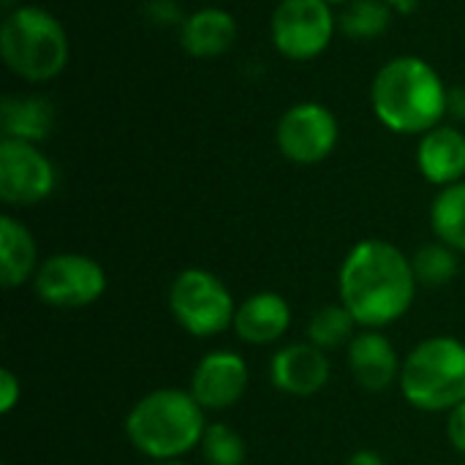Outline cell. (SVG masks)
Here are the masks:
<instances>
[{
  "mask_svg": "<svg viewBox=\"0 0 465 465\" xmlns=\"http://www.w3.org/2000/svg\"><path fill=\"white\" fill-rule=\"evenodd\" d=\"M338 294L362 330H384L401 322L414 305V264L387 240H360L341 264Z\"/></svg>",
  "mask_w": 465,
  "mask_h": 465,
  "instance_id": "6da1fadb",
  "label": "cell"
},
{
  "mask_svg": "<svg viewBox=\"0 0 465 465\" xmlns=\"http://www.w3.org/2000/svg\"><path fill=\"white\" fill-rule=\"evenodd\" d=\"M447 87L439 71L417 57L401 54L384 63L371 84V104L384 128L403 136H425L447 114Z\"/></svg>",
  "mask_w": 465,
  "mask_h": 465,
  "instance_id": "7a4b0ae2",
  "label": "cell"
},
{
  "mask_svg": "<svg viewBox=\"0 0 465 465\" xmlns=\"http://www.w3.org/2000/svg\"><path fill=\"white\" fill-rule=\"evenodd\" d=\"M207 430L204 409L188 390H153L125 417V436L136 452L155 460H180L202 447Z\"/></svg>",
  "mask_w": 465,
  "mask_h": 465,
  "instance_id": "3957f363",
  "label": "cell"
},
{
  "mask_svg": "<svg viewBox=\"0 0 465 465\" xmlns=\"http://www.w3.org/2000/svg\"><path fill=\"white\" fill-rule=\"evenodd\" d=\"M0 54L5 68L25 82H49L68 65V33L41 5H16L0 25Z\"/></svg>",
  "mask_w": 465,
  "mask_h": 465,
  "instance_id": "277c9868",
  "label": "cell"
},
{
  "mask_svg": "<svg viewBox=\"0 0 465 465\" xmlns=\"http://www.w3.org/2000/svg\"><path fill=\"white\" fill-rule=\"evenodd\" d=\"M401 392L409 406L439 414L465 403V343L436 335L417 343L401 368Z\"/></svg>",
  "mask_w": 465,
  "mask_h": 465,
  "instance_id": "5b68a950",
  "label": "cell"
},
{
  "mask_svg": "<svg viewBox=\"0 0 465 465\" xmlns=\"http://www.w3.org/2000/svg\"><path fill=\"white\" fill-rule=\"evenodd\" d=\"M169 311L188 335L213 338L234 324L237 302L215 272L204 267H188L172 281Z\"/></svg>",
  "mask_w": 465,
  "mask_h": 465,
  "instance_id": "8992f818",
  "label": "cell"
},
{
  "mask_svg": "<svg viewBox=\"0 0 465 465\" xmlns=\"http://www.w3.org/2000/svg\"><path fill=\"white\" fill-rule=\"evenodd\" d=\"M338 30V16L324 0H281L270 19V35L278 54L294 63L316 60Z\"/></svg>",
  "mask_w": 465,
  "mask_h": 465,
  "instance_id": "52a82bcc",
  "label": "cell"
},
{
  "mask_svg": "<svg viewBox=\"0 0 465 465\" xmlns=\"http://www.w3.org/2000/svg\"><path fill=\"white\" fill-rule=\"evenodd\" d=\"M106 270L84 253H52L35 270V297L52 308L76 311L98 302L106 292Z\"/></svg>",
  "mask_w": 465,
  "mask_h": 465,
  "instance_id": "ba28073f",
  "label": "cell"
},
{
  "mask_svg": "<svg viewBox=\"0 0 465 465\" xmlns=\"http://www.w3.org/2000/svg\"><path fill=\"white\" fill-rule=\"evenodd\" d=\"M275 144L292 163L313 166L332 155L338 144V120L319 101H302L283 112L275 128Z\"/></svg>",
  "mask_w": 465,
  "mask_h": 465,
  "instance_id": "9c48e42d",
  "label": "cell"
},
{
  "mask_svg": "<svg viewBox=\"0 0 465 465\" xmlns=\"http://www.w3.org/2000/svg\"><path fill=\"white\" fill-rule=\"evenodd\" d=\"M54 163L38 144L0 139V199L8 207H33L54 193Z\"/></svg>",
  "mask_w": 465,
  "mask_h": 465,
  "instance_id": "30bf717a",
  "label": "cell"
},
{
  "mask_svg": "<svg viewBox=\"0 0 465 465\" xmlns=\"http://www.w3.org/2000/svg\"><path fill=\"white\" fill-rule=\"evenodd\" d=\"M248 365L237 351L218 349L199 360L188 392L204 411H226L237 406L248 390Z\"/></svg>",
  "mask_w": 465,
  "mask_h": 465,
  "instance_id": "8fae6325",
  "label": "cell"
},
{
  "mask_svg": "<svg viewBox=\"0 0 465 465\" xmlns=\"http://www.w3.org/2000/svg\"><path fill=\"white\" fill-rule=\"evenodd\" d=\"M327 351L308 343H289L278 349L270 360V381L278 392L292 398L319 395L330 381Z\"/></svg>",
  "mask_w": 465,
  "mask_h": 465,
  "instance_id": "7c38bea8",
  "label": "cell"
},
{
  "mask_svg": "<svg viewBox=\"0 0 465 465\" xmlns=\"http://www.w3.org/2000/svg\"><path fill=\"white\" fill-rule=\"evenodd\" d=\"M401 357L381 330H362L349 343V371L368 392H384L401 381Z\"/></svg>",
  "mask_w": 465,
  "mask_h": 465,
  "instance_id": "4fadbf2b",
  "label": "cell"
},
{
  "mask_svg": "<svg viewBox=\"0 0 465 465\" xmlns=\"http://www.w3.org/2000/svg\"><path fill=\"white\" fill-rule=\"evenodd\" d=\"M292 327V305L278 292H256L237 305L232 330L242 343L267 346L281 341Z\"/></svg>",
  "mask_w": 465,
  "mask_h": 465,
  "instance_id": "5bb4252c",
  "label": "cell"
},
{
  "mask_svg": "<svg viewBox=\"0 0 465 465\" xmlns=\"http://www.w3.org/2000/svg\"><path fill=\"white\" fill-rule=\"evenodd\" d=\"M417 166L422 177L439 188L455 185L465 177V134L455 125H436L420 139Z\"/></svg>",
  "mask_w": 465,
  "mask_h": 465,
  "instance_id": "9a60e30c",
  "label": "cell"
},
{
  "mask_svg": "<svg viewBox=\"0 0 465 465\" xmlns=\"http://www.w3.org/2000/svg\"><path fill=\"white\" fill-rule=\"evenodd\" d=\"M237 41V19L223 8H199L185 14L180 25V44L191 57L210 60L226 54Z\"/></svg>",
  "mask_w": 465,
  "mask_h": 465,
  "instance_id": "2e32d148",
  "label": "cell"
},
{
  "mask_svg": "<svg viewBox=\"0 0 465 465\" xmlns=\"http://www.w3.org/2000/svg\"><path fill=\"white\" fill-rule=\"evenodd\" d=\"M54 128V106L44 95H5L0 101L3 139L38 144Z\"/></svg>",
  "mask_w": 465,
  "mask_h": 465,
  "instance_id": "e0dca14e",
  "label": "cell"
},
{
  "mask_svg": "<svg viewBox=\"0 0 465 465\" xmlns=\"http://www.w3.org/2000/svg\"><path fill=\"white\" fill-rule=\"evenodd\" d=\"M38 270V245L30 229L14 215L0 218V283L16 289L25 281L35 278Z\"/></svg>",
  "mask_w": 465,
  "mask_h": 465,
  "instance_id": "ac0fdd59",
  "label": "cell"
},
{
  "mask_svg": "<svg viewBox=\"0 0 465 465\" xmlns=\"http://www.w3.org/2000/svg\"><path fill=\"white\" fill-rule=\"evenodd\" d=\"M430 226L439 242L465 253V180L436 193L430 204Z\"/></svg>",
  "mask_w": 465,
  "mask_h": 465,
  "instance_id": "d6986e66",
  "label": "cell"
},
{
  "mask_svg": "<svg viewBox=\"0 0 465 465\" xmlns=\"http://www.w3.org/2000/svg\"><path fill=\"white\" fill-rule=\"evenodd\" d=\"M395 8L384 0H351L338 16V33L351 41H373L392 25Z\"/></svg>",
  "mask_w": 465,
  "mask_h": 465,
  "instance_id": "ffe728a7",
  "label": "cell"
},
{
  "mask_svg": "<svg viewBox=\"0 0 465 465\" xmlns=\"http://www.w3.org/2000/svg\"><path fill=\"white\" fill-rule=\"evenodd\" d=\"M354 327H360L354 322V316L338 302V305H324L319 308L311 322H308V341L324 351L341 349L346 343H351V338L357 335Z\"/></svg>",
  "mask_w": 465,
  "mask_h": 465,
  "instance_id": "44dd1931",
  "label": "cell"
},
{
  "mask_svg": "<svg viewBox=\"0 0 465 465\" xmlns=\"http://www.w3.org/2000/svg\"><path fill=\"white\" fill-rule=\"evenodd\" d=\"M411 264H414L417 283L428 289H439V286H447L458 275V251L436 240V242L422 245L414 253Z\"/></svg>",
  "mask_w": 465,
  "mask_h": 465,
  "instance_id": "7402d4cb",
  "label": "cell"
},
{
  "mask_svg": "<svg viewBox=\"0 0 465 465\" xmlns=\"http://www.w3.org/2000/svg\"><path fill=\"white\" fill-rule=\"evenodd\" d=\"M202 458L207 465H242L245 463V441L229 425H207L202 439Z\"/></svg>",
  "mask_w": 465,
  "mask_h": 465,
  "instance_id": "603a6c76",
  "label": "cell"
},
{
  "mask_svg": "<svg viewBox=\"0 0 465 465\" xmlns=\"http://www.w3.org/2000/svg\"><path fill=\"white\" fill-rule=\"evenodd\" d=\"M144 19L155 27H172V25H183V11L174 0H144L142 8Z\"/></svg>",
  "mask_w": 465,
  "mask_h": 465,
  "instance_id": "cb8c5ba5",
  "label": "cell"
},
{
  "mask_svg": "<svg viewBox=\"0 0 465 465\" xmlns=\"http://www.w3.org/2000/svg\"><path fill=\"white\" fill-rule=\"evenodd\" d=\"M22 401V381L11 368L0 371V414H11Z\"/></svg>",
  "mask_w": 465,
  "mask_h": 465,
  "instance_id": "d4e9b609",
  "label": "cell"
},
{
  "mask_svg": "<svg viewBox=\"0 0 465 465\" xmlns=\"http://www.w3.org/2000/svg\"><path fill=\"white\" fill-rule=\"evenodd\" d=\"M447 439L465 458V403L450 411V417H447Z\"/></svg>",
  "mask_w": 465,
  "mask_h": 465,
  "instance_id": "484cf974",
  "label": "cell"
},
{
  "mask_svg": "<svg viewBox=\"0 0 465 465\" xmlns=\"http://www.w3.org/2000/svg\"><path fill=\"white\" fill-rule=\"evenodd\" d=\"M447 114L458 123H465V87H452L447 93Z\"/></svg>",
  "mask_w": 465,
  "mask_h": 465,
  "instance_id": "4316f807",
  "label": "cell"
},
{
  "mask_svg": "<svg viewBox=\"0 0 465 465\" xmlns=\"http://www.w3.org/2000/svg\"><path fill=\"white\" fill-rule=\"evenodd\" d=\"M346 465H387V460L379 455V452H373V450H360V452H354Z\"/></svg>",
  "mask_w": 465,
  "mask_h": 465,
  "instance_id": "83f0119b",
  "label": "cell"
},
{
  "mask_svg": "<svg viewBox=\"0 0 465 465\" xmlns=\"http://www.w3.org/2000/svg\"><path fill=\"white\" fill-rule=\"evenodd\" d=\"M384 3H390L398 14H411L417 8V0H384Z\"/></svg>",
  "mask_w": 465,
  "mask_h": 465,
  "instance_id": "f1b7e54d",
  "label": "cell"
},
{
  "mask_svg": "<svg viewBox=\"0 0 465 465\" xmlns=\"http://www.w3.org/2000/svg\"><path fill=\"white\" fill-rule=\"evenodd\" d=\"M153 465H185L183 460H155Z\"/></svg>",
  "mask_w": 465,
  "mask_h": 465,
  "instance_id": "f546056e",
  "label": "cell"
},
{
  "mask_svg": "<svg viewBox=\"0 0 465 465\" xmlns=\"http://www.w3.org/2000/svg\"><path fill=\"white\" fill-rule=\"evenodd\" d=\"M324 3H330V5H349L351 0H324Z\"/></svg>",
  "mask_w": 465,
  "mask_h": 465,
  "instance_id": "4dcf8cb0",
  "label": "cell"
},
{
  "mask_svg": "<svg viewBox=\"0 0 465 465\" xmlns=\"http://www.w3.org/2000/svg\"><path fill=\"white\" fill-rule=\"evenodd\" d=\"M463 465H465V463H463Z\"/></svg>",
  "mask_w": 465,
  "mask_h": 465,
  "instance_id": "1f68e13d",
  "label": "cell"
}]
</instances>
